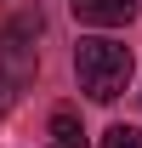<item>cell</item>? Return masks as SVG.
<instances>
[{"label":"cell","mask_w":142,"mask_h":148,"mask_svg":"<svg viewBox=\"0 0 142 148\" xmlns=\"http://www.w3.org/2000/svg\"><path fill=\"white\" fill-rule=\"evenodd\" d=\"M131 51H125L119 40H108V34H91L74 46V74H80V91L91 97V103H114V97L131 86Z\"/></svg>","instance_id":"6da1fadb"},{"label":"cell","mask_w":142,"mask_h":148,"mask_svg":"<svg viewBox=\"0 0 142 148\" xmlns=\"http://www.w3.org/2000/svg\"><path fill=\"white\" fill-rule=\"evenodd\" d=\"M34 34H40V17H17V23L0 29V80H12V86L34 80V69H40Z\"/></svg>","instance_id":"7a4b0ae2"},{"label":"cell","mask_w":142,"mask_h":148,"mask_svg":"<svg viewBox=\"0 0 142 148\" xmlns=\"http://www.w3.org/2000/svg\"><path fill=\"white\" fill-rule=\"evenodd\" d=\"M74 17L91 29H119L137 17V0H74Z\"/></svg>","instance_id":"3957f363"},{"label":"cell","mask_w":142,"mask_h":148,"mask_svg":"<svg viewBox=\"0 0 142 148\" xmlns=\"http://www.w3.org/2000/svg\"><path fill=\"white\" fill-rule=\"evenodd\" d=\"M51 148H85V125L74 108H57L51 114Z\"/></svg>","instance_id":"277c9868"},{"label":"cell","mask_w":142,"mask_h":148,"mask_svg":"<svg viewBox=\"0 0 142 148\" xmlns=\"http://www.w3.org/2000/svg\"><path fill=\"white\" fill-rule=\"evenodd\" d=\"M102 148H142V125H108Z\"/></svg>","instance_id":"5b68a950"},{"label":"cell","mask_w":142,"mask_h":148,"mask_svg":"<svg viewBox=\"0 0 142 148\" xmlns=\"http://www.w3.org/2000/svg\"><path fill=\"white\" fill-rule=\"evenodd\" d=\"M12 91H17V86H12V80H0V114L12 108Z\"/></svg>","instance_id":"8992f818"}]
</instances>
